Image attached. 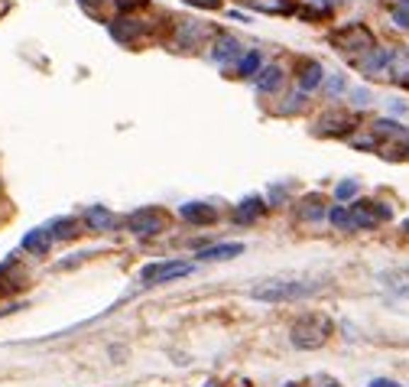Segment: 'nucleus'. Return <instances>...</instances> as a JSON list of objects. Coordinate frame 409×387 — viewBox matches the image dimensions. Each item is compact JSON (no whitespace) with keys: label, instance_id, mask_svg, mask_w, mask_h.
I'll return each mask as SVG.
<instances>
[{"label":"nucleus","instance_id":"nucleus-21","mask_svg":"<svg viewBox=\"0 0 409 387\" xmlns=\"http://www.w3.org/2000/svg\"><path fill=\"white\" fill-rule=\"evenodd\" d=\"M260 65H263V53L260 49H247V53L237 59V72H240V78H254V75H260Z\"/></svg>","mask_w":409,"mask_h":387},{"label":"nucleus","instance_id":"nucleus-10","mask_svg":"<svg viewBox=\"0 0 409 387\" xmlns=\"http://www.w3.org/2000/svg\"><path fill=\"white\" fill-rule=\"evenodd\" d=\"M267 199H260V195H247V199H240L237 205H234V222L237 225H257L263 215H267Z\"/></svg>","mask_w":409,"mask_h":387},{"label":"nucleus","instance_id":"nucleus-23","mask_svg":"<svg viewBox=\"0 0 409 387\" xmlns=\"http://www.w3.org/2000/svg\"><path fill=\"white\" fill-rule=\"evenodd\" d=\"M371 133L374 137H390V140H400V137H406V131H403L396 121H390V117H380V121H374V127H371Z\"/></svg>","mask_w":409,"mask_h":387},{"label":"nucleus","instance_id":"nucleus-4","mask_svg":"<svg viewBox=\"0 0 409 387\" xmlns=\"http://www.w3.org/2000/svg\"><path fill=\"white\" fill-rule=\"evenodd\" d=\"M127 231L133 234V238H153V234L166 231L169 228V215L162 209H156V205H147V209H137L130 212V215L124 218Z\"/></svg>","mask_w":409,"mask_h":387},{"label":"nucleus","instance_id":"nucleus-18","mask_svg":"<svg viewBox=\"0 0 409 387\" xmlns=\"http://www.w3.org/2000/svg\"><path fill=\"white\" fill-rule=\"evenodd\" d=\"M244 254V244L240 241H231V244H205L198 251V261H231V257Z\"/></svg>","mask_w":409,"mask_h":387},{"label":"nucleus","instance_id":"nucleus-27","mask_svg":"<svg viewBox=\"0 0 409 387\" xmlns=\"http://www.w3.org/2000/svg\"><path fill=\"white\" fill-rule=\"evenodd\" d=\"M393 26L396 30H409V0H396L393 4Z\"/></svg>","mask_w":409,"mask_h":387},{"label":"nucleus","instance_id":"nucleus-32","mask_svg":"<svg viewBox=\"0 0 409 387\" xmlns=\"http://www.w3.org/2000/svg\"><path fill=\"white\" fill-rule=\"evenodd\" d=\"M270 202H273V205L286 202V189H283V186H273V189H270Z\"/></svg>","mask_w":409,"mask_h":387},{"label":"nucleus","instance_id":"nucleus-11","mask_svg":"<svg viewBox=\"0 0 409 387\" xmlns=\"http://www.w3.org/2000/svg\"><path fill=\"white\" fill-rule=\"evenodd\" d=\"M390 53H393V49L374 46L367 55H361V59H354V65L364 72V75H371V78H386V65H390Z\"/></svg>","mask_w":409,"mask_h":387},{"label":"nucleus","instance_id":"nucleus-16","mask_svg":"<svg viewBox=\"0 0 409 387\" xmlns=\"http://www.w3.org/2000/svg\"><path fill=\"white\" fill-rule=\"evenodd\" d=\"M325 82V69L322 62H315V59H309V62H302L299 69V92L302 94H309V92H318Z\"/></svg>","mask_w":409,"mask_h":387},{"label":"nucleus","instance_id":"nucleus-22","mask_svg":"<svg viewBox=\"0 0 409 387\" xmlns=\"http://www.w3.org/2000/svg\"><path fill=\"white\" fill-rule=\"evenodd\" d=\"M46 228H49V234H52V241L55 238L69 241V238H75V234H78V222H75V218H69V215H65V218H52Z\"/></svg>","mask_w":409,"mask_h":387},{"label":"nucleus","instance_id":"nucleus-29","mask_svg":"<svg viewBox=\"0 0 409 387\" xmlns=\"http://www.w3.org/2000/svg\"><path fill=\"white\" fill-rule=\"evenodd\" d=\"M351 98H354L357 108H367V104H371V92H367V88H354V92H351Z\"/></svg>","mask_w":409,"mask_h":387},{"label":"nucleus","instance_id":"nucleus-17","mask_svg":"<svg viewBox=\"0 0 409 387\" xmlns=\"http://www.w3.org/2000/svg\"><path fill=\"white\" fill-rule=\"evenodd\" d=\"M82 222H85L88 231H111L117 218H114V212H111L108 205H91V209L85 212V218H82Z\"/></svg>","mask_w":409,"mask_h":387},{"label":"nucleus","instance_id":"nucleus-37","mask_svg":"<svg viewBox=\"0 0 409 387\" xmlns=\"http://www.w3.org/2000/svg\"><path fill=\"white\" fill-rule=\"evenodd\" d=\"M328 387H341V384H328Z\"/></svg>","mask_w":409,"mask_h":387},{"label":"nucleus","instance_id":"nucleus-14","mask_svg":"<svg viewBox=\"0 0 409 387\" xmlns=\"http://www.w3.org/2000/svg\"><path fill=\"white\" fill-rule=\"evenodd\" d=\"M208 55L215 59L218 65H228V62H237L240 59V43L234 36H228V33H218L215 43H211Z\"/></svg>","mask_w":409,"mask_h":387},{"label":"nucleus","instance_id":"nucleus-31","mask_svg":"<svg viewBox=\"0 0 409 387\" xmlns=\"http://www.w3.org/2000/svg\"><path fill=\"white\" fill-rule=\"evenodd\" d=\"M299 108H302V92H296L293 98H289V104H286V108H283V114H296V111H299Z\"/></svg>","mask_w":409,"mask_h":387},{"label":"nucleus","instance_id":"nucleus-34","mask_svg":"<svg viewBox=\"0 0 409 387\" xmlns=\"http://www.w3.org/2000/svg\"><path fill=\"white\" fill-rule=\"evenodd\" d=\"M403 231H406V234H409V218H406V222H403Z\"/></svg>","mask_w":409,"mask_h":387},{"label":"nucleus","instance_id":"nucleus-8","mask_svg":"<svg viewBox=\"0 0 409 387\" xmlns=\"http://www.w3.org/2000/svg\"><path fill=\"white\" fill-rule=\"evenodd\" d=\"M354 114H344V111H325L315 121V133L318 137H351L354 131Z\"/></svg>","mask_w":409,"mask_h":387},{"label":"nucleus","instance_id":"nucleus-25","mask_svg":"<svg viewBox=\"0 0 409 387\" xmlns=\"http://www.w3.org/2000/svg\"><path fill=\"white\" fill-rule=\"evenodd\" d=\"M328 222H332L335 228H341V231H354V228H351V215H347V205H332V209H328Z\"/></svg>","mask_w":409,"mask_h":387},{"label":"nucleus","instance_id":"nucleus-30","mask_svg":"<svg viewBox=\"0 0 409 387\" xmlns=\"http://www.w3.org/2000/svg\"><path fill=\"white\" fill-rule=\"evenodd\" d=\"M189 7H201V10H218L221 7V0H182Z\"/></svg>","mask_w":409,"mask_h":387},{"label":"nucleus","instance_id":"nucleus-9","mask_svg":"<svg viewBox=\"0 0 409 387\" xmlns=\"http://www.w3.org/2000/svg\"><path fill=\"white\" fill-rule=\"evenodd\" d=\"M111 36L117 39V43H124V46H137L140 39L150 33V26L143 23V20H137V16H117V20H111L108 23Z\"/></svg>","mask_w":409,"mask_h":387},{"label":"nucleus","instance_id":"nucleus-33","mask_svg":"<svg viewBox=\"0 0 409 387\" xmlns=\"http://www.w3.org/2000/svg\"><path fill=\"white\" fill-rule=\"evenodd\" d=\"M367 387H400V384H396V381H390V378H374Z\"/></svg>","mask_w":409,"mask_h":387},{"label":"nucleus","instance_id":"nucleus-26","mask_svg":"<svg viewBox=\"0 0 409 387\" xmlns=\"http://www.w3.org/2000/svg\"><path fill=\"white\" fill-rule=\"evenodd\" d=\"M322 85H325V92L332 94V98H338V94L347 88V78L341 75V72H332V75H325V82H322Z\"/></svg>","mask_w":409,"mask_h":387},{"label":"nucleus","instance_id":"nucleus-5","mask_svg":"<svg viewBox=\"0 0 409 387\" xmlns=\"http://www.w3.org/2000/svg\"><path fill=\"white\" fill-rule=\"evenodd\" d=\"M347 215H351V228H361V231H371L380 222H390V205L386 202H354L347 205Z\"/></svg>","mask_w":409,"mask_h":387},{"label":"nucleus","instance_id":"nucleus-1","mask_svg":"<svg viewBox=\"0 0 409 387\" xmlns=\"http://www.w3.org/2000/svg\"><path fill=\"white\" fill-rule=\"evenodd\" d=\"M328 43H332L338 53L351 55V59H361V55H367L377 46V36H374L371 26H364V23H344V26H338V30H332Z\"/></svg>","mask_w":409,"mask_h":387},{"label":"nucleus","instance_id":"nucleus-13","mask_svg":"<svg viewBox=\"0 0 409 387\" xmlns=\"http://www.w3.org/2000/svg\"><path fill=\"white\" fill-rule=\"evenodd\" d=\"M386 82L400 88H409V46H393L390 65H386Z\"/></svg>","mask_w":409,"mask_h":387},{"label":"nucleus","instance_id":"nucleus-36","mask_svg":"<svg viewBox=\"0 0 409 387\" xmlns=\"http://www.w3.org/2000/svg\"><path fill=\"white\" fill-rule=\"evenodd\" d=\"M286 387H299V384H286Z\"/></svg>","mask_w":409,"mask_h":387},{"label":"nucleus","instance_id":"nucleus-7","mask_svg":"<svg viewBox=\"0 0 409 387\" xmlns=\"http://www.w3.org/2000/svg\"><path fill=\"white\" fill-rule=\"evenodd\" d=\"M205 36H208V26L195 23V20H179V23L172 26V46H176V53L179 49H182V53L198 49L201 43H205Z\"/></svg>","mask_w":409,"mask_h":387},{"label":"nucleus","instance_id":"nucleus-19","mask_svg":"<svg viewBox=\"0 0 409 387\" xmlns=\"http://www.w3.org/2000/svg\"><path fill=\"white\" fill-rule=\"evenodd\" d=\"M283 82H286L283 69H279V65H267V69H260V75H257V92L273 94L283 88Z\"/></svg>","mask_w":409,"mask_h":387},{"label":"nucleus","instance_id":"nucleus-3","mask_svg":"<svg viewBox=\"0 0 409 387\" xmlns=\"http://www.w3.org/2000/svg\"><path fill=\"white\" fill-rule=\"evenodd\" d=\"M315 283H302V280H267L260 287H250V296L260 302H289L315 293Z\"/></svg>","mask_w":409,"mask_h":387},{"label":"nucleus","instance_id":"nucleus-6","mask_svg":"<svg viewBox=\"0 0 409 387\" xmlns=\"http://www.w3.org/2000/svg\"><path fill=\"white\" fill-rule=\"evenodd\" d=\"M195 267L189 261H156V263H147L140 280H143V287H159V283H169L176 277H189Z\"/></svg>","mask_w":409,"mask_h":387},{"label":"nucleus","instance_id":"nucleus-28","mask_svg":"<svg viewBox=\"0 0 409 387\" xmlns=\"http://www.w3.org/2000/svg\"><path fill=\"white\" fill-rule=\"evenodd\" d=\"M357 179H344V182H338V186H335V202H347V199H354L357 195Z\"/></svg>","mask_w":409,"mask_h":387},{"label":"nucleus","instance_id":"nucleus-12","mask_svg":"<svg viewBox=\"0 0 409 387\" xmlns=\"http://www.w3.org/2000/svg\"><path fill=\"white\" fill-rule=\"evenodd\" d=\"M179 218L182 222H189V225H215L218 222V212L215 205H208V202H186V205H179Z\"/></svg>","mask_w":409,"mask_h":387},{"label":"nucleus","instance_id":"nucleus-35","mask_svg":"<svg viewBox=\"0 0 409 387\" xmlns=\"http://www.w3.org/2000/svg\"><path fill=\"white\" fill-rule=\"evenodd\" d=\"M328 4H332V7H335V4H341V0H328Z\"/></svg>","mask_w":409,"mask_h":387},{"label":"nucleus","instance_id":"nucleus-2","mask_svg":"<svg viewBox=\"0 0 409 387\" xmlns=\"http://www.w3.org/2000/svg\"><path fill=\"white\" fill-rule=\"evenodd\" d=\"M328 335H332V319L318 316V312H309V316H302L299 322L293 325L289 342H293L296 349L309 351V349H322L325 342H328Z\"/></svg>","mask_w":409,"mask_h":387},{"label":"nucleus","instance_id":"nucleus-15","mask_svg":"<svg viewBox=\"0 0 409 387\" xmlns=\"http://www.w3.org/2000/svg\"><path fill=\"white\" fill-rule=\"evenodd\" d=\"M20 248L26 251V254H49V248H52V234H49V228H33V231L23 234V241H20Z\"/></svg>","mask_w":409,"mask_h":387},{"label":"nucleus","instance_id":"nucleus-20","mask_svg":"<svg viewBox=\"0 0 409 387\" xmlns=\"http://www.w3.org/2000/svg\"><path fill=\"white\" fill-rule=\"evenodd\" d=\"M296 215H299V222H318V218H325L328 212H325V205H322V195H306V199L299 202Z\"/></svg>","mask_w":409,"mask_h":387},{"label":"nucleus","instance_id":"nucleus-24","mask_svg":"<svg viewBox=\"0 0 409 387\" xmlns=\"http://www.w3.org/2000/svg\"><path fill=\"white\" fill-rule=\"evenodd\" d=\"M250 7L263 13H293V0H250Z\"/></svg>","mask_w":409,"mask_h":387}]
</instances>
